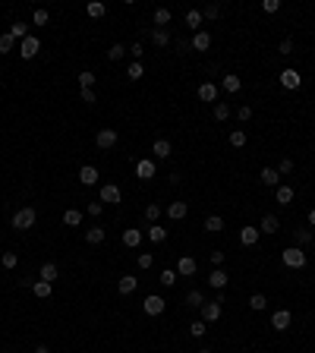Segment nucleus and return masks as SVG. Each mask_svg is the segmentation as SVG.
Masks as SVG:
<instances>
[{"instance_id": "obj_61", "label": "nucleus", "mask_w": 315, "mask_h": 353, "mask_svg": "<svg viewBox=\"0 0 315 353\" xmlns=\"http://www.w3.org/2000/svg\"><path fill=\"white\" fill-rule=\"evenodd\" d=\"M309 224H312V227H315V208L309 211Z\"/></svg>"}, {"instance_id": "obj_42", "label": "nucleus", "mask_w": 315, "mask_h": 353, "mask_svg": "<svg viewBox=\"0 0 315 353\" xmlns=\"http://www.w3.org/2000/svg\"><path fill=\"white\" fill-rule=\"evenodd\" d=\"M0 265H3V268L10 271V268H16V265H19V255H16V252H3V259H0Z\"/></svg>"}, {"instance_id": "obj_29", "label": "nucleus", "mask_w": 315, "mask_h": 353, "mask_svg": "<svg viewBox=\"0 0 315 353\" xmlns=\"http://www.w3.org/2000/svg\"><path fill=\"white\" fill-rule=\"evenodd\" d=\"M186 306H189V309H202V306H205L202 290H189V294H186Z\"/></svg>"}, {"instance_id": "obj_23", "label": "nucleus", "mask_w": 315, "mask_h": 353, "mask_svg": "<svg viewBox=\"0 0 315 353\" xmlns=\"http://www.w3.org/2000/svg\"><path fill=\"white\" fill-rule=\"evenodd\" d=\"M38 278L47 281V284H54L57 281V262H45V265H41V271H38Z\"/></svg>"}, {"instance_id": "obj_57", "label": "nucleus", "mask_w": 315, "mask_h": 353, "mask_svg": "<svg viewBox=\"0 0 315 353\" xmlns=\"http://www.w3.org/2000/svg\"><path fill=\"white\" fill-rule=\"evenodd\" d=\"M151 262H155V255H151V252H142L139 255V268H151Z\"/></svg>"}, {"instance_id": "obj_37", "label": "nucleus", "mask_w": 315, "mask_h": 353, "mask_svg": "<svg viewBox=\"0 0 315 353\" xmlns=\"http://www.w3.org/2000/svg\"><path fill=\"white\" fill-rule=\"evenodd\" d=\"M126 76H130L133 82H135V79H142V76H145V66H142L139 60H133V63H130V70H126Z\"/></svg>"}, {"instance_id": "obj_51", "label": "nucleus", "mask_w": 315, "mask_h": 353, "mask_svg": "<svg viewBox=\"0 0 315 353\" xmlns=\"http://www.w3.org/2000/svg\"><path fill=\"white\" fill-rule=\"evenodd\" d=\"M274 170H277L280 177H287V174H290V170H293V161H290V158H284V161H280V164H277Z\"/></svg>"}, {"instance_id": "obj_54", "label": "nucleus", "mask_w": 315, "mask_h": 353, "mask_svg": "<svg viewBox=\"0 0 315 353\" xmlns=\"http://www.w3.org/2000/svg\"><path fill=\"white\" fill-rule=\"evenodd\" d=\"M101 211H104V202H101V199L98 202H89V214H91V218H98Z\"/></svg>"}, {"instance_id": "obj_48", "label": "nucleus", "mask_w": 315, "mask_h": 353, "mask_svg": "<svg viewBox=\"0 0 315 353\" xmlns=\"http://www.w3.org/2000/svg\"><path fill=\"white\" fill-rule=\"evenodd\" d=\"M91 85H95V73H79V89H91Z\"/></svg>"}, {"instance_id": "obj_34", "label": "nucleus", "mask_w": 315, "mask_h": 353, "mask_svg": "<svg viewBox=\"0 0 315 353\" xmlns=\"http://www.w3.org/2000/svg\"><path fill=\"white\" fill-rule=\"evenodd\" d=\"M63 224H66V227H79V224H82V211H76V208H70V211L63 214Z\"/></svg>"}, {"instance_id": "obj_39", "label": "nucleus", "mask_w": 315, "mask_h": 353, "mask_svg": "<svg viewBox=\"0 0 315 353\" xmlns=\"http://www.w3.org/2000/svg\"><path fill=\"white\" fill-rule=\"evenodd\" d=\"M296 243L300 246H306V243H312V227H296Z\"/></svg>"}, {"instance_id": "obj_11", "label": "nucleus", "mask_w": 315, "mask_h": 353, "mask_svg": "<svg viewBox=\"0 0 315 353\" xmlns=\"http://www.w3.org/2000/svg\"><path fill=\"white\" fill-rule=\"evenodd\" d=\"M135 287H139V278H133V274H123V278L117 281V290H120L123 297H130V294H135Z\"/></svg>"}, {"instance_id": "obj_27", "label": "nucleus", "mask_w": 315, "mask_h": 353, "mask_svg": "<svg viewBox=\"0 0 315 353\" xmlns=\"http://www.w3.org/2000/svg\"><path fill=\"white\" fill-rule=\"evenodd\" d=\"M202 22H205V19H202V10H189V13H186V25H189L192 32H202Z\"/></svg>"}, {"instance_id": "obj_50", "label": "nucleus", "mask_w": 315, "mask_h": 353, "mask_svg": "<svg viewBox=\"0 0 315 353\" xmlns=\"http://www.w3.org/2000/svg\"><path fill=\"white\" fill-rule=\"evenodd\" d=\"M47 19H50L47 10H35V13H32V22H35V25H47Z\"/></svg>"}, {"instance_id": "obj_32", "label": "nucleus", "mask_w": 315, "mask_h": 353, "mask_svg": "<svg viewBox=\"0 0 315 353\" xmlns=\"http://www.w3.org/2000/svg\"><path fill=\"white\" fill-rule=\"evenodd\" d=\"M32 294H35L38 300H47L50 297V284L47 281H35V284H32Z\"/></svg>"}, {"instance_id": "obj_3", "label": "nucleus", "mask_w": 315, "mask_h": 353, "mask_svg": "<svg viewBox=\"0 0 315 353\" xmlns=\"http://www.w3.org/2000/svg\"><path fill=\"white\" fill-rule=\"evenodd\" d=\"M221 303H224V297L208 300V303L199 309V312H202V322H205V325H208V322H218V318H221V312H224V309H221Z\"/></svg>"}, {"instance_id": "obj_44", "label": "nucleus", "mask_w": 315, "mask_h": 353, "mask_svg": "<svg viewBox=\"0 0 315 353\" xmlns=\"http://www.w3.org/2000/svg\"><path fill=\"white\" fill-rule=\"evenodd\" d=\"M161 284H164V287H174V284H177V271L164 268V271H161Z\"/></svg>"}, {"instance_id": "obj_6", "label": "nucleus", "mask_w": 315, "mask_h": 353, "mask_svg": "<svg viewBox=\"0 0 315 353\" xmlns=\"http://www.w3.org/2000/svg\"><path fill=\"white\" fill-rule=\"evenodd\" d=\"M38 50H41V41H38L35 35H29V38H22V41H19V54H22L25 60L38 57Z\"/></svg>"}, {"instance_id": "obj_40", "label": "nucleus", "mask_w": 315, "mask_h": 353, "mask_svg": "<svg viewBox=\"0 0 315 353\" xmlns=\"http://www.w3.org/2000/svg\"><path fill=\"white\" fill-rule=\"evenodd\" d=\"M158 218H161V205H158V202H151V205H145V221H151V224H158Z\"/></svg>"}, {"instance_id": "obj_36", "label": "nucleus", "mask_w": 315, "mask_h": 353, "mask_svg": "<svg viewBox=\"0 0 315 353\" xmlns=\"http://www.w3.org/2000/svg\"><path fill=\"white\" fill-rule=\"evenodd\" d=\"M167 22H170V10H167V6H158V10H155V25H158V29H164Z\"/></svg>"}, {"instance_id": "obj_17", "label": "nucleus", "mask_w": 315, "mask_h": 353, "mask_svg": "<svg viewBox=\"0 0 315 353\" xmlns=\"http://www.w3.org/2000/svg\"><path fill=\"white\" fill-rule=\"evenodd\" d=\"M259 234H262L259 227H243L240 230V243L243 246H255V243H259Z\"/></svg>"}, {"instance_id": "obj_59", "label": "nucleus", "mask_w": 315, "mask_h": 353, "mask_svg": "<svg viewBox=\"0 0 315 353\" xmlns=\"http://www.w3.org/2000/svg\"><path fill=\"white\" fill-rule=\"evenodd\" d=\"M126 50H130V54H133V60H139L142 54H145V50H142V45H139V41H135L133 48H126Z\"/></svg>"}, {"instance_id": "obj_18", "label": "nucleus", "mask_w": 315, "mask_h": 353, "mask_svg": "<svg viewBox=\"0 0 315 353\" xmlns=\"http://www.w3.org/2000/svg\"><path fill=\"white\" fill-rule=\"evenodd\" d=\"M208 284H211L215 290H224V287H227V271H224V268H215V271L208 274Z\"/></svg>"}, {"instance_id": "obj_46", "label": "nucleus", "mask_w": 315, "mask_h": 353, "mask_svg": "<svg viewBox=\"0 0 315 353\" xmlns=\"http://www.w3.org/2000/svg\"><path fill=\"white\" fill-rule=\"evenodd\" d=\"M13 45H16V38L6 32V35H0V54H6V50H13Z\"/></svg>"}, {"instance_id": "obj_56", "label": "nucleus", "mask_w": 315, "mask_h": 353, "mask_svg": "<svg viewBox=\"0 0 315 353\" xmlns=\"http://www.w3.org/2000/svg\"><path fill=\"white\" fill-rule=\"evenodd\" d=\"M262 10H265V13H277V10H280V0H265V3H262Z\"/></svg>"}, {"instance_id": "obj_43", "label": "nucleus", "mask_w": 315, "mask_h": 353, "mask_svg": "<svg viewBox=\"0 0 315 353\" xmlns=\"http://www.w3.org/2000/svg\"><path fill=\"white\" fill-rule=\"evenodd\" d=\"M218 16H221V6H218V3H208L205 10H202V19H208V22L218 19Z\"/></svg>"}, {"instance_id": "obj_35", "label": "nucleus", "mask_w": 315, "mask_h": 353, "mask_svg": "<svg viewBox=\"0 0 315 353\" xmlns=\"http://www.w3.org/2000/svg\"><path fill=\"white\" fill-rule=\"evenodd\" d=\"M265 306H268L265 294H252V297H249V309H252V312H262V309H265Z\"/></svg>"}, {"instance_id": "obj_25", "label": "nucleus", "mask_w": 315, "mask_h": 353, "mask_svg": "<svg viewBox=\"0 0 315 353\" xmlns=\"http://www.w3.org/2000/svg\"><path fill=\"white\" fill-rule=\"evenodd\" d=\"M192 48H195V50H208V48H211V35H208L205 29H202V32H195V38H192Z\"/></svg>"}, {"instance_id": "obj_9", "label": "nucleus", "mask_w": 315, "mask_h": 353, "mask_svg": "<svg viewBox=\"0 0 315 353\" xmlns=\"http://www.w3.org/2000/svg\"><path fill=\"white\" fill-rule=\"evenodd\" d=\"M120 199H123L120 186H114V183H104V186H101V202H107V205H117Z\"/></svg>"}, {"instance_id": "obj_2", "label": "nucleus", "mask_w": 315, "mask_h": 353, "mask_svg": "<svg viewBox=\"0 0 315 353\" xmlns=\"http://www.w3.org/2000/svg\"><path fill=\"white\" fill-rule=\"evenodd\" d=\"M306 262H309V255H306L300 246H290V249H284V265H287V268H303Z\"/></svg>"}, {"instance_id": "obj_62", "label": "nucleus", "mask_w": 315, "mask_h": 353, "mask_svg": "<svg viewBox=\"0 0 315 353\" xmlns=\"http://www.w3.org/2000/svg\"><path fill=\"white\" fill-rule=\"evenodd\" d=\"M199 353H211V350H199Z\"/></svg>"}, {"instance_id": "obj_4", "label": "nucleus", "mask_w": 315, "mask_h": 353, "mask_svg": "<svg viewBox=\"0 0 315 353\" xmlns=\"http://www.w3.org/2000/svg\"><path fill=\"white\" fill-rule=\"evenodd\" d=\"M195 268H199V265H195V259L192 255H180V259H177V278H192L195 274Z\"/></svg>"}, {"instance_id": "obj_7", "label": "nucleus", "mask_w": 315, "mask_h": 353, "mask_svg": "<svg viewBox=\"0 0 315 353\" xmlns=\"http://www.w3.org/2000/svg\"><path fill=\"white\" fill-rule=\"evenodd\" d=\"M142 309H145V315H161V312L167 309V303H164V297L151 294V297H145V303H142Z\"/></svg>"}, {"instance_id": "obj_30", "label": "nucleus", "mask_w": 315, "mask_h": 353, "mask_svg": "<svg viewBox=\"0 0 315 353\" xmlns=\"http://www.w3.org/2000/svg\"><path fill=\"white\" fill-rule=\"evenodd\" d=\"M85 13H89V16H91V19H101V16H104V13H107V6H104V3H101V0H91V3H89V6H85Z\"/></svg>"}, {"instance_id": "obj_19", "label": "nucleus", "mask_w": 315, "mask_h": 353, "mask_svg": "<svg viewBox=\"0 0 315 353\" xmlns=\"http://www.w3.org/2000/svg\"><path fill=\"white\" fill-rule=\"evenodd\" d=\"M104 237H107V230H104V227H89V230H85V243H91V246L104 243Z\"/></svg>"}, {"instance_id": "obj_14", "label": "nucleus", "mask_w": 315, "mask_h": 353, "mask_svg": "<svg viewBox=\"0 0 315 353\" xmlns=\"http://www.w3.org/2000/svg\"><path fill=\"white\" fill-rule=\"evenodd\" d=\"M167 214H170L174 221H183L186 214H189V205H186V202H170V205H167Z\"/></svg>"}, {"instance_id": "obj_33", "label": "nucleus", "mask_w": 315, "mask_h": 353, "mask_svg": "<svg viewBox=\"0 0 315 353\" xmlns=\"http://www.w3.org/2000/svg\"><path fill=\"white\" fill-rule=\"evenodd\" d=\"M151 41H155L158 48H167L170 45V32L167 29H155V32H151Z\"/></svg>"}, {"instance_id": "obj_22", "label": "nucleus", "mask_w": 315, "mask_h": 353, "mask_svg": "<svg viewBox=\"0 0 315 353\" xmlns=\"http://www.w3.org/2000/svg\"><path fill=\"white\" fill-rule=\"evenodd\" d=\"M145 237L151 240V243H164V240H167V227H161V224H151V227L145 230Z\"/></svg>"}, {"instance_id": "obj_55", "label": "nucleus", "mask_w": 315, "mask_h": 353, "mask_svg": "<svg viewBox=\"0 0 315 353\" xmlns=\"http://www.w3.org/2000/svg\"><path fill=\"white\" fill-rule=\"evenodd\" d=\"M82 101H85V104H95V101H98L95 89H82Z\"/></svg>"}, {"instance_id": "obj_10", "label": "nucleus", "mask_w": 315, "mask_h": 353, "mask_svg": "<svg viewBox=\"0 0 315 353\" xmlns=\"http://www.w3.org/2000/svg\"><path fill=\"white\" fill-rule=\"evenodd\" d=\"M300 82H303V76L296 73V70H290V66L280 73V85H284V89H290V92H293V89H300Z\"/></svg>"}, {"instance_id": "obj_8", "label": "nucleus", "mask_w": 315, "mask_h": 353, "mask_svg": "<svg viewBox=\"0 0 315 353\" xmlns=\"http://www.w3.org/2000/svg\"><path fill=\"white\" fill-rule=\"evenodd\" d=\"M290 322H293V315L287 312V309H277V312L271 315V328H274V331H287V328H290Z\"/></svg>"}, {"instance_id": "obj_20", "label": "nucleus", "mask_w": 315, "mask_h": 353, "mask_svg": "<svg viewBox=\"0 0 315 353\" xmlns=\"http://www.w3.org/2000/svg\"><path fill=\"white\" fill-rule=\"evenodd\" d=\"M151 151H155V158H158V161H164V158H170V151H174V149H170V142H167V139H155Z\"/></svg>"}, {"instance_id": "obj_28", "label": "nucleus", "mask_w": 315, "mask_h": 353, "mask_svg": "<svg viewBox=\"0 0 315 353\" xmlns=\"http://www.w3.org/2000/svg\"><path fill=\"white\" fill-rule=\"evenodd\" d=\"M274 199H277L280 205H290V202H293V186H277V189H274Z\"/></svg>"}, {"instance_id": "obj_12", "label": "nucleus", "mask_w": 315, "mask_h": 353, "mask_svg": "<svg viewBox=\"0 0 315 353\" xmlns=\"http://www.w3.org/2000/svg\"><path fill=\"white\" fill-rule=\"evenodd\" d=\"M135 177H139V180H151V177H155V161L142 158L139 164H135Z\"/></svg>"}, {"instance_id": "obj_1", "label": "nucleus", "mask_w": 315, "mask_h": 353, "mask_svg": "<svg viewBox=\"0 0 315 353\" xmlns=\"http://www.w3.org/2000/svg\"><path fill=\"white\" fill-rule=\"evenodd\" d=\"M35 218H38L35 208H32V205H25V208H19V211L13 214V227H16V230H29V227H35Z\"/></svg>"}, {"instance_id": "obj_47", "label": "nucleus", "mask_w": 315, "mask_h": 353, "mask_svg": "<svg viewBox=\"0 0 315 353\" xmlns=\"http://www.w3.org/2000/svg\"><path fill=\"white\" fill-rule=\"evenodd\" d=\"M230 145H233V149H243V145H246V133L243 130H233L230 133Z\"/></svg>"}, {"instance_id": "obj_60", "label": "nucleus", "mask_w": 315, "mask_h": 353, "mask_svg": "<svg viewBox=\"0 0 315 353\" xmlns=\"http://www.w3.org/2000/svg\"><path fill=\"white\" fill-rule=\"evenodd\" d=\"M35 353H50V350L45 347V344H41V347H35Z\"/></svg>"}, {"instance_id": "obj_13", "label": "nucleus", "mask_w": 315, "mask_h": 353, "mask_svg": "<svg viewBox=\"0 0 315 353\" xmlns=\"http://www.w3.org/2000/svg\"><path fill=\"white\" fill-rule=\"evenodd\" d=\"M139 243H142V230H139V227H126V230H123V246L135 249Z\"/></svg>"}, {"instance_id": "obj_15", "label": "nucleus", "mask_w": 315, "mask_h": 353, "mask_svg": "<svg viewBox=\"0 0 315 353\" xmlns=\"http://www.w3.org/2000/svg\"><path fill=\"white\" fill-rule=\"evenodd\" d=\"M221 89H224V92H230V95H236V92L243 89V79L230 73V76H224V79H221Z\"/></svg>"}, {"instance_id": "obj_31", "label": "nucleus", "mask_w": 315, "mask_h": 353, "mask_svg": "<svg viewBox=\"0 0 315 353\" xmlns=\"http://www.w3.org/2000/svg\"><path fill=\"white\" fill-rule=\"evenodd\" d=\"M205 230H208V234L224 230V218H221V214H211V218H205Z\"/></svg>"}, {"instance_id": "obj_24", "label": "nucleus", "mask_w": 315, "mask_h": 353, "mask_svg": "<svg viewBox=\"0 0 315 353\" xmlns=\"http://www.w3.org/2000/svg\"><path fill=\"white\" fill-rule=\"evenodd\" d=\"M199 98H202V101H215V98H218V85H215V82H202V85H199Z\"/></svg>"}, {"instance_id": "obj_21", "label": "nucleus", "mask_w": 315, "mask_h": 353, "mask_svg": "<svg viewBox=\"0 0 315 353\" xmlns=\"http://www.w3.org/2000/svg\"><path fill=\"white\" fill-rule=\"evenodd\" d=\"M259 230H262V234H277V230H280V221L274 218V214H265L262 224H259Z\"/></svg>"}, {"instance_id": "obj_38", "label": "nucleus", "mask_w": 315, "mask_h": 353, "mask_svg": "<svg viewBox=\"0 0 315 353\" xmlns=\"http://www.w3.org/2000/svg\"><path fill=\"white\" fill-rule=\"evenodd\" d=\"M10 35H13L16 41H22V38H29V25H25V22H13V29H10Z\"/></svg>"}, {"instance_id": "obj_41", "label": "nucleus", "mask_w": 315, "mask_h": 353, "mask_svg": "<svg viewBox=\"0 0 315 353\" xmlns=\"http://www.w3.org/2000/svg\"><path fill=\"white\" fill-rule=\"evenodd\" d=\"M230 117V104H227V101H218L215 104V120H227Z\"/></svg>"}, {"instance_id": "obj_45", "label": "nucleus", "mask_w": 315, "mask_h": 353, "mask_svg": "<svg viewBox=\"0 0 315 353\" xmlns=\"http://www.w3.org/2000/svg\"><path fill=\"white\" fill-rule=\"evenodd\" d=\"M123 57H126V48H123V45H110L107 60H123Z\"/></svg>"}, {"instance_id": "obj_5", "label": "nucleus", "mask_w": 315, "mask_h": 353, "mask_svg": "<svg viewBox=\"0 0 315 353\" xmlns=\"http://www.w3.org/2000/svg\"><path fill=\"white\" fill-rule=\"evenodd\" d=\"M117 139H120L117 130H110V126H107V130H101V133L95 136V145H98L101 151H107V149H114V145H117Z\"/></svg>"}, {"instance_id": "obj_26", "label": "nucleus", "mask_w": 315, "mask_h": 353, "mask_svg": "<svg viewBox=\"0 0 315 353\" xmlns=\"http://www.w3.org/2000/svg\"><path fill=\"white\" fill-rule=\"evenodd\" d=\"M259 177H262V183H265V186H280V174H277L274 167H265Z\"/></svg>"}, {"instance_id": "obj_53", "label": "nucleus", "mask_w": 315, "mask_h": 353, "mask_svg": "<svg viewBox=\"0 0 315 353\" xmlns=\"http://www.w3.org/2000/svg\"><path fill=\"white\" fill-rule=\"evenodd\" d=\"M208 259L215 262V268H221V265H224V252H221V249H211V252H208Z\"/></svg>"}, {"instance_id": "obj_16", "label": "nucleus", "mask_w": 315, "mask_h": 353, "mask_svg": "<svg viewBox=\"0 0 315 353\" xmlns=\"http://www.w3.org/2000/svg\"><path fill=\"white\" fill-rule=\"evenodd\" d=\"M79 180H82V186H95V183H98V167L85 164V167L79 170Z\"/></svg>"}, {"instance_id": "obj_49", "label": "nucleus", "mask_w": 315, "mask_h": 353, "mask_svg": "<svg viewBox=\"0 0 315 353\" xmlns=\"http://www.w3.org/2000/svg\"><path fill=\"white\" fill-rule=\"evenodd\" d=\"M205 328H208V325L199 318V322H192V325H189V334H192V338H202V334H205Z\"/></svg>"}, {"instance_id": "obj_58", "label": "nucleus", "mask_w": 315, "mask_h": 353, "mask_svg": "<svg viewBox=\"0 0 315 353\" xmlns=\"http://www.w3.org/2000/svg\"><path fill=\"white\" fill-rule=\"evenodd\" d=\"M280 54H293V38H284V41H280Z\"/></svg>"}, {"instance_id": "obj_52", "label": "nucleus", "mask_w": 315, "mask_h": 353, "mask_svg": "<svg viewBox=\"0 0 315 353\" xmlns=\"http://www.w3.org/2000/svg\"><path fill=\"white\" fill-rule=\"evenodd\" d=\"M236 120H240V123H249V120H252V107H240V110H236Z\"/></svg>"}]
</instances>
